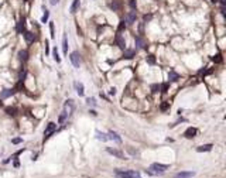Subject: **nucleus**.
I'll return each instance as SVG.
<instances>
[{
	"instance_id": "38",
	"label": "nucleus",
	"mask_w": 226,
	"mask_h": 178,
	"mask_svg": "<svg viewBox=\"0 0 226 178\" xmlns=\"http://www.w3.org/2000/svg\"><path fill=\"white\" fill-rule=\"evenodd\" d=\"M109 93H110V95H115V93H116V89H115V88H110Z\"/></svg>"
},
{
	"instance_id": "22",
	"label": "nucleus",
	"mask_w": 226,
	"mask_h": 178,
	"mask_svg": "<svg viewBox=\"0 0 226 178\" xmlns=\"http://www.w3.org/2000/svg\"><path fill=\"white\" fill-rule=\"evenodd\" d=\"M75 86H77V92L79 96H83V83H75Z\"/></svg>"
},
{
	"instance_id": "25",
	"label": "nucleus",
	"mask_w": 226,
	"mask_h": 178,
	"mask_svg": "<svg viewBox=\"0 0 226 178\" xmlns=\"http://www.w3.org/2000/svg\"><path fill=\"white\" fill-rule=\"evenodd\" d=\"M136 45L137 47H144V40L141 37H139V35L136 37Z\"/></svg>"
},
{
	"instance_id": "11",
	"label": "nucleus",
	"mask_w": 226,
	"mask_h": 178,
	"mask_svg": "<svg viewBox=\"0 0 226 178\" xmlns=\"http://www.w3.org/2000/svg\"><path fill=\"white\" fill-rule=\"evenodd\" d=\"M107 138H112V140H115V141H117V143H120V141H122V138L119 137V134H117L116 132H109L107 133Z\"/></svg>"
},
{
	"instance_id": "31",
	"label": "nucleus",
	"mask_w": 226,
	"mask_h": 178,
	"mask_svg": "<svg viewBox=\"0 0 226 178\" xmlns=\"http://www.w3.org/2000/svg\"><path fill=\"white\" fill-rule=\"evenodd\" d=\"M126 28V21H120V24H119V28H117V31H122V30H124Z\"/></svg>"
},
{
	"instance_id": "9",
	"label": "nucleus",
	"mask_w": 226,
	"mask_h": 178,
	"mask_svg": "<svg viewBox=\"0 0 226 178\" xmlns=\"http://www.w3.org/2000/svg\"><path fill=\"white\" fill-rule=\"evenodd\" d=\"M212 147H214L212 144H204V146H199V147H196V151H198V153H204V151L206 153V151H211Z\"/></svg>"
},
{
	"instance_id": "7",
	"label": "nucleus",
	"mask_w": 226,
	"mask_h": 178,
	"mask_svg": "<svg viewBox=\"0 0 226 178\" xmlns=\"http://www.w3.org/2000/svg\"><path fill=\"white\" fill-rule=\"evenodd\" d=\"M196 133H198V130L195 129V127H188V129L185 130V133H184V136H185L186 138H192L196 136Z\"/></svg>"
},
{
	"instance_id": "23",
	"label": "nucleus",
	"mask_w": 226,
	"mask_h": 178,
	"mask_svg": "<svg viewBox=\"0 0 226 178\" xmlns=\"http://www.w3.org/2000/svg\"><path fill=\"white\" fill-rule=\"evenodd\" d=\"M109 6H110V9H113L115 11L120 10V3H119V2H116V0H115V2H112V3L109 4Z\"/></svg>"
},
{
	"instance_id": "42",
	"label": "nucleus",
	"mask_w": 226,
	"mask_h": 178,
	"mask_svg": "<svg viewBox=\"0 0 226 178\" xmlns=\"http://www.w3.org/2000/svg\"><path fill=\"white\" fill-rule=\"evenodd\" d=\"M220 4H222V6H225V4H226V0H220Z\"/></svg>"
},
{
	"instance_id": "15",
	"label": "nucleus",
	"mask_w": 226,
	"mask_h": 178,
	"mask_svg": "<svg viewBox=\"0 0 226 178\" xmlns=\"http://www.w3.org/2000/svg\"><path fill=\"white\" fill-rule=\"evenodd\" d=\"M14 92H16L14 89H4L3 92L0 93V96H2V99H6V98H9V96H11Z\"/></svg>"
},
{
	"instance_id": "41",
	"label": "nucleus",
	"mask_w": 226,
	"mask_h": 178,
	"mask_svg": "<svg viewBox=\"0 0 226 178\" xmlns=\"http://www.w3.org/2000/svg\"><path fill=\"white\" fill-rule=\"evenodd\" d=\"M49 2H51V4H57L59 2V0H49Z\"/></svg>"
},
{
	"instance_id": "45",
	"label": "nucleus",
	"mask_w": 226,
	"mask_h": 178,
	"mask_svg": "<svg viewBox=\"0 0 226 178\" xmlns=\"http://www.w3.org/2000/svg\"><path fill=\"white\" fill-rule=\"evenodd\" d=\"M26 2H27V0H26Z\"/></svg>"
},
{
	"instance_id": "16",
	"label": "nucleus",
	"mask_w": 226,
	"mask_h": 178,
	"mask_svg": "<svg viewBox=\"0 0 226 178\" xmlns=\"http://www.w3.org/2000/svg\"><path fill=\"white\" fill-rule=\"evenodd\" d=\"M18 59H20L21 62H26V61L28 59V52L26 51V49L20 51V52H18Z\"/></svg>"
},
{
	"instance_id": "39",
	"label": "nucleus",
	"mask_w": 226,
	"mask_h": 178,
	"mask_svg": "<svg viewBox=\"0 0 226 178\" xmlns=\"http://www.w3.org/2000/svg\"><path fill=\"white\" fill-rule=\"evenodd\" d=\"M130 6L134 9V7H136V0H130Z\"/></svg>"
},
{
	"instance_id": "13",
	"label": "nucleus",
	"mask_w": 226,
	"mask_h": 178,
	"mask_svg": "<svg viewBox=\"0 0 226 178\" xmlns=\"http://www.w3.org/2000/svg\"><path fill=\"white\" fill-rule=\"evenodd\" d=\"M116 44L119 45V48H122V49H124V45H126V43H124V38L120 35V34H117L116 35Z\"/></svg>"
},
{
	"instance_id": "34",
	"label": "nucleus",
	"mask_w": 226,
	"mask_h": 178,
	"mask_svg": "<svg viewBox=\"0 0 226 178\" xmlns=\"http://www.w3.org/2000/svg\"><path fill=\"white\" fill-rule=\"evenodd\" d=\"M21 141H23V138L17 137V138H13V140H11V143H13V144H18V143H21Z\"/></svg>"
},
{
	"instance_id": "14",
	"label": "nucleus",
	"mask_w": 226,
	"mask_h": 178,
	"mask_svg": "<svg viewBox=\"0 0 226 178\" xmlns=\"http://www.w3.org/2000/svg\"><path fill=\"white\" fill-rule=\"evenodd\" d=\"M134 21H136V13H134V11L129 13V14L126 16V23H129V24H133Z\"/></svg>"
},
{
	"instance_id": "4",
	"label": "nucleus",
	"mask_w": 226,
	"mask_h": 178,
	"mask_svg": "<svg viewBox=\"0 0 226 178\" xmlns=\"http://www.w3.org/2000/svg\"><path fill=\"white\" fill-rule=\"evenodd\" d=\"M69 59H71V62H72V65H73V67H75V68H79L81 59H79V54H78L77 51H73L72 54H71Z\"/></svg>"
},
{
	"instance_id": "30",
	"label": "nucleus",
	"mask_w": 226,
	"mask_h": 178,
	"mask_svg": "<svg viewBox=\"0 0 226 178\" xmlns=\"http://www.w3.org/2000/svg\"><path fill=\"white\" fill-rule=\"evenodd\" d=\"M160 89H161V92L162 93H165L168 91V83H162L161 86H160Z\"/></svg>"
},
{
	"instance_id": "36",
	"label": "nucleus",
	"mask_w": 226,
	"mask_h": 178,
	"mask_svg": "<svg viewBox=\"0 0 226 178\" xmlns=\"http://www.w3.org/2000/svg\"><path fill=\"white\" fill-rule=\"evenodd\" d=\"M129 151H130V154H133V156H139V151H137V150L134 151L133 148H130V147H129Z\"/></svg>"
},
{
	"instance_id": "21",
	"label": "nucleus",
	"mask_w": 226,
	"mask_h": 178,
	"mask_svg": "<svg viewBox=\"0 0 226 178\" xmlns=\"http://www.w3.org/2000/svg\"><path fill=\"white\" fill-rule=\"evenodd\" d=\"M96 138H98V140H102V141H107V134L101 133L99 130H96Z\"/></svg>"
},
{
	"instance_id": "6",
	"label": "nucleus",
	"mask_w": 226,
	"mask_h": 178,
	"mask_svg": "<svg viewBox=\"0 0 226 178\" xmlns=\"http://www.w3.org/2000/svg\"><path fill=\"white\" fill-rule=\"evenodd\" d=\"M194 175H195L194 171H181L178 174H175L174 178H192Z\"/></svg>"
},
{
	"instance_id": "28",
	"label": "nucleus",
	"mask_w": 226,
	"mask_h": 178,
	"mask_svg": "<svg viewBox=\"0 0 226 178\" xmlns=\"http://www.w3.org/2000/svg\"><path fill=\"white\" fill-rule=\"evenodd\" d=\"M6 113L9 116H16V109L14 108H6Z\"/></svg>"
},
{
	"instance_id": "32",
	"label": "nucleus",
	"mask_w": 226,
	"mask_h": 178,
	"mask_svg": "<svg viewBox=\"0 0 226 178\" xmlns=\"http://www.w3.org/2000/svg\"><path fill=\"white\" fill-rule=\"evenodd\" d=\"M151 91H153L154 93H157V92H158V91H160V85H157V83H154V85L151 86Z\"/></svg>"
},
{
	"instance_id": "17",
	"label": "nucleus",
	"mask_w": 226,
	"mask_h": 178,
	"mask_svg": "<svg viewBox=\"0 0 226 178\" xmlns=\"http://www.w3.org/2000/svg\"><path fill=\"white\" fill-rule=\"evenodd\" d=\"M23 35H24V38H26V41H27V43H31V41H34V34L31 33V31H24V33H23Z\"/></svg>"
},
{
	"instance_id": "10",
	"label": "nucleus",
	"mask_w": 226,
	"mask_h": 178,
	"mask_svg": "<svg viewBox=\"0 0 226 178\" xmlns=\"http://www.w3.org/2000/svg\"><path fill=\"white\" fill-rule=\"evenodd\" d=\"M168 79L171 81V82H177V81L180 79V75H178L175 71H170V72H168Z\"/></svg>"
},
{
	"instance_id": "20",
	"label": "nucleus",
	"mask_w": 226,
	"mask_h": 178,
	"mask_svg": "<svg viewBox=\"0 0 226 178\" xmlns=\"http://www.w3.org/2000/svg\"><path fill=\"white\" fill-rule=\"evenodd\" d=\"M43 10H44V14L41 17V23H47L48 21V17H49V11L45 9V6H43Z\"/></svg>"
},
{
	"instance_id": "18",
	"label": "nucleus",
	"mask_w": 226,
	"mask_h": 178,
	"mask_svg": "<svg viewBox=\"0 0 226 178\" xmlns=\"http://www.w3.org/2000/svg\"><path fill=\"white\" fill-rule=\"evenodd\" d=\"M79 4H81V0H73L72 4H71L69 11H71V13H77V10H78V7H79Z\"/></svg>"
},
{
	"instance_id": "43",
	"label": "nucleus",
	"mask_w": 226,
	"mask_h": 178,
	"mask_svg": "<svg viewBox=\"0 0 226 178\" xmlns=\"http://www.w3.org/2000/svg\"><path fill=\"white\" fill-rule=\"evenodd\" d=\"M2 106H3V102H2V100H0V108H2Z\"/></svg>"
},
{
	"instance_id": "35",
	"label": "nucleus",
	"mask_w": 226,
	"mask_h": 178,
	"mask_svg": "<svg viewBox=\"0 0 226 178\" xmlns=\"http://www.w3.org/2000/svg\"><path fill=\"white\" fill-rule=\"evenodd\" d=\"M49 31H51V37L54 38L55 34H54V24H52V23H49Z\"/></svg>"
},
{
	"instance_id": "3",
	"label": "nucleus",
	"mask_w": 226,
	"mask_h": 178,
	"mask_svg": "<svg viewBox=\"0 0 226 178\" xmlns=\"http://www.w3.org/2000/svg\"><path fill=\"white\" fill-rule=\"evenodd\" d=\"M57 130V124L54 122L48 123V126H47L45 132H44V140H47L48 137H51V134H54V132Z\"/></svg>"
},
{
	"instance_id": "12",
	"label": "nucleus",
	"mask_w": 226,
	"mask_h": 178,
	"mask_svg": "<svg viewBox=\"0 0 226 178\" xmlns=\"http://www.w3.org/2000/svg\"><path fill=\"white\" fill-rule=\"evenodd\" d=\"M134 55H136V51H134V49H126L124 54H123V58H124V59H131Z\"/></svg>"
},
{
	"instance_id": "19",
	"label": "nucleus",
	"mask_w": 226,
	"mask_h": 178,
	"mask_svg": "<svg viewBox=\"0 0 226 178\" xmlns=\"http://www.w3.org/2000/svg\"><path fill=\"white\" fill-rule=\"evenodd\" d=\"M62 51H64L65 55L68 54V41H67V35L65 34H64V37H62Z\"/></svg>"
},
{
	"instance_id": "24",
	"label": "nucleus",
	"mask_w": 226,
	"mask_h": 178,
	"mask_svg": "<svg viewBox=\"0 0 226 178\" xmlns=\"http://www.w3.org/2000/svg\"><path fill=\"white\" fill-rule=\"evenodd\" d=\"M146 61L148 62L150 65H154V64H156V57H154V55H147Z\"/></svg>"
},
{
	"instance_id": "33",
	"label": "nucleus",
	"mask_w": 226,
	"mask_h": 178,
	"mask_svg": "<svg viewBox=\"0 0 226 178\" xmlns=\"http://www.w3.org/2000/svg\"><path fill=\"white\" fill-rule=\"evenodd\" d=\"M167 109H170V103H167V102H165V103L161 105V110L164 112V110H167Z\"/></svg>"
},
{
	"instance_id": "44",
	"label": "nucleus",
	"mask_w": 226,
	"mask_h": 178,
	"mask_svg": "<svg viewBox=\"0 0 226 178\" xmlns=\"http://www.w3.org/2000/svg\"><path fill=\"white\" fill-rule=\"evenodd\" d=\"M212 2H214V3H216V2H218V0H212Z\"/></svg>"
},
{
	"instance_id": "37",
	"label": "nucleus",
	"mask_w": 226,
	"mask_h": 178,
	"mask_svg": "<svg viewBox=\"0 0 226 178\" xmlns=\"http://www.w3.org/2000/svg\"><path fill=\"white\" fill-rule=\"evenodd\" d=\"M151 17H153L151 14H148V16L146 14V16H144V21H148V20H151Z\"/></svg>"
},
{
	"instance_id": "40",
	"label": "nucleus",
	"mask_w": 226,
	"mask_h": 178,
	"mask_svg": "<svg viewBox=\"0 0 226 178\" xmlns=\"http://www.w3.org/2000/svg\"><path fill=\"white\" fill-rule=\"evenodd\" d=\"M49 52V48H48V43L45 41V54H48Z\"/></svg>"
},
{
	"instance_id": "29",
	"label": "nucleus",
	"mask_w": 226,
	"mask_h": 178,
	"mask_svg": "<svg viewBox=\"0 0 226 178\" xmlns=\"http://www.w3.org/2000/svg\"><path fill=\"white\" fill-rule=\"evenodd\" d=\"M88 105L89 106H96V100H95V98H88Z\"/></svg>"
},
{
	"instance_id": "8",
	"label": "nucleus",
	"mask_w": 226,
	"mask_h": 178,
	"mask_svg": "<svg viewBox=\"0 0 226 178\" xmlns=\"http://www.w3.org/2000/svg\"><path fill=\"white\" fill-rule=\"evenodd\" d=\"M24 31H26V20H24V17H23V19H20V21H18V24H17V33L23 34Z\"/></svg>"
},
{
	"instance_id": "26",
	"label": "nucleus",
	"mask_w": 226,
	"mask_h": 178,
	"mask_svg": "<svg viewBox=\"0 0 226 178\" xmlns=\"http://www.w3.org/2000/svg\"><path fill=\"white\" fill-rule=\"evenodd\" d=\"M212 61L216 62V64H220V62H222V55H220V54H216L215 57H212Z\"/></svg>"
},
{
	"instance_id": "5",
	"label": "nucleus",
	"mask_w": 226,
	"mask_h": 178,
	"mask_svg": "<svg viewBox=\"0 0 226 178\" xmlns=\"http://www.w3.org/2000/svg\"><path fill=\"white\" fill-rule=\"evenodd\" d=\"M106 151L109 154H112V156H115V157H117V158H120V160H124V154L122 153L120 150H116V148H112V147H107L106 148Z\"/></svg>"
},
{
	"instance_id": "27",
	"label": "nucleus",
	"mask_w": 226,
	"mask_h": 178,
	"mask_svg": "<svg viewBox=\"0 0 226 178\" xmlns=\"http://www.w3.org/2000/svg\"><path fill=\"white\" fill-rule=\"evenodd\" d=\"M52 55H54V59L57 62H61V58H59V55H58V49L57 48H54V51H52Z\"/></svg>"
},
{
	"instance_id": "2",
	"label": "nucleus",
	"mask_w": 226,
	"mask_h": 178,
	"mask_svg": "<svg viewBox=\"0 0 226 178\" xmlns=\"http://www.w3.org/2000/svg\"><path fill=\"white\" fill-rule=\"evenodd\" d=\"M150 170L153 174H162L165 170H168V166L167 164H161V163H153L150 166Z\"/></svg>"
},
{
	"instance_id": "1",
	"label": "nucleus",
	"mask_w": 226,
	"mask_h": 178,
	"mask_svg": "<svg viewBox=\"0 0 226 178\" xmlns=\"http://www.w3.org/2000/svg\"><path fill=\"white\" fill-rule=\"evenodd\" d=\"M115 174L119 178H141L140 174L137 171H133V170H129V171H123V170H116Z\"/></svg>"
}]
</instances>
